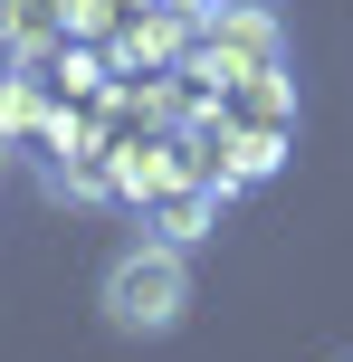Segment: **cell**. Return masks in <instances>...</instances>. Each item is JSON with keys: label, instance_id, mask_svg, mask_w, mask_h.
<instances>
[{"label": "cell", "instance_id": "6da1fadb", "mask_svg": "<svg viewBox=\"0 0 353 362\" xmlns=\"http://www.w3.org/2000/svg\"><path fill=\"white\" fill-rule=\"evenodd\" d=\"M105 325L115 334H172L191 315V257L172 248V238H144V248H125L105 267Z\"/></svg>", "mask_w": 353, "mask_h": 362}, {"label": "cell", "instance_id": "9c48e42d", "mask_svg": "<svg viewBox=\"0 0 353 362\" xmlns=\"http://www.w3.org/2000/svg\"><path fill=\"white\" fill-rule=\"evenodd\" d=\"M0 10H10V0H0Z\"/></svg>", "mask_w": 353, "mask_h": 362}, {"label": "cell", "instance_id": "3957f363", "mask_svg": "<svg viewBox=\"0 0 353 362\" xmlns=\"http://www.w3.org/2000/svg\"><path fill=\"white\" fill-rule=\"evenodd\" d=\"M67 29H76V0H10V10H0V38H10L19 57L67 48Z\"/></svg>", "mask_w": 353, "mask_h": 362}, {"label": "cell", "instance_id": "ba28073f", "mask_svg": "<svg viewBox=\"0 0 353 362\" xmlns=\"http://www.w3.org/2000/svg\"><path fill=\"white\" fill-rule=\"evenodd\" d=\"M0 153H10V134H0Z\"/></svg>", "mask_w": 353, "mask_h": 362}, {"label": "cell", "instance_id": "5b68a950", "mask_svg": "<svg viewBox=\"0 0 353 362\" xmlns=\"http://www.w3.org/2000/svg\"><path fill=\"white\" fill-rule=\"evenodd\" d=\"M29 124H38V95L10 76V86H0V134H29Z\"/></svg>", "mask_w": 353, "mask_h": 362}, {"label": "cell", "instance_id": "8992f818", "mask_svg": "<svg viewBox=\"0 0 353 362\" xmlns=\"http://www.w3.org/2000/svg\"><path fill=\"white\" fill-rule=\"evenodd\" d=\"M144 10H163V19H191V29H201V10H210V0H144Z\"/></svg>", "mask_w": 353, "mask_h": 362}, {"label": "cell", "instance_id": "52a82bcc", "mask_svg": "<svg viewBox=\"0 0 353 362\" xmlns=\"http://www.w3.org/2000/svg\"><path fill=\"white\" fill-rule=\"evenodd\" d=\"M10 76H19V48H10V38H0V86H10Z\"/></svg>", "mask_w": 353, "mask_h": 362}, {"label": "cell", "instance_id": "7a4b0ae2", "mask_svg": "<svg viewBox=\"0 0 353 362\" xmlns=\"http://www.w3.org/2000/svg\"><path fill=\"white\" fill-rule=\"evenodd\" d=\"M277 57H287V29H277V10L267 0H210L201 10V76H277Z\"/></svg>", "mask_w": 353, "mask_h": 362}, {"label": "cell", "instance_id": "277c9868", "mask_svg": "<svg viewBox=\"0 0 353 362\" xmlns=\"http://www.w3.org/2000/svg\"><path fill=\"white\" fill-rule=\"evenodd\" d=\"M153 219H163L172 248H191V238L220 219V181H182V191H163V210H153Z\"/></svg>", "mask_w": 353, "mask_h": 362}]
</instances>
